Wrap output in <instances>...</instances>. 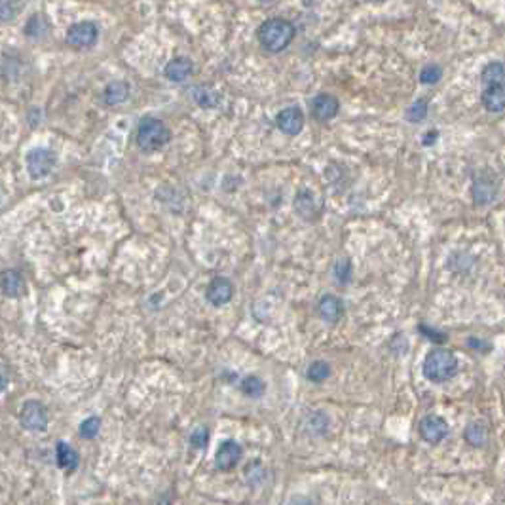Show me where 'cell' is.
Returning a JSON list of instances; mask_svg holds the SVG:
<instances>
[{
    "label": "cell",
    "instance_id": "7",
    "mask_svg": "<svg viewBox=\"0 0 505 505\" xmlns=\"http://www.w3.org/2000/svg\"><path fill=\"white\" fill-rule=\"evenodd\" d=\"M99 38L97 25L91 21H80L69 27L67 31V44L74 48H91Z\"/></svg>",
    "mask_w": 505,
    "mask_h": 505
},
{
    "label": "cell",
    "instance_id": "12",
    "mask_svg": "<svg viewBox=\"0 0 505 505\" xmlns=\"http://www.w3.org/2000/svg\"><path fill=\"white\" fill-rule=\"evenodd\" d=\"M276 126L281 133H285L289 137H294L304 128V113L298 106H287L277 115Z\"/></svg>",
    "mask_w": 505,
    "mask_h": 505
},
{
    "label": "cell",
    "instance_id": "18",
    "mask_svg": "<svg viewBox=\"0 0 505 505\" xmlns=\"http://www.w3.org/2000/svg\"><path fill=\"white\" fill-rule=\"evenodd\" d=\"M103 97H105V103L108 106L120 105V103H124L126 99L130 97V86L122 80L110 82V84L105 88Z\"/></svg>",
    "mask_w": 505,
    "mask_h": 505
},
{
    "label": "cell",
    "instance_id": "25",
    "mask_svg": "<svg viewBox=\"0 0 505 505\" xmlns=\"http://www.w3.org/2000/svg\"><path fill=\"white\" fill-rule=\"evenodd\" d=\"M441 76H443V69L439 65H435V63H430V65H425L422 71H420V82L422 84H437L441 80Z\"/></svg>",
    "mask_w": 505,
    "mask_h": 505
},
{
    "label": "cell",
    "instance_id": "2",
    "mask_svg": "<svg viewBox=\"0 0 505 505\" xmlns=\"http://www.w3.org/2000/svg\"><path fill=\"white\" fill-rule=\"evenodd\" d=\"M296 29L294 25L285 19V17H272L266 19L264 23L259 27L257 36L259 42L262 44V48L268 49L272 54H279L293 42Z\"/></svg>",
    "mask_w": 505,
    "mask_h": 505
},
{
    "label": "cell",
    "instance_id": "26",
    "mask_svg": "<svg viewBox=\"0 0 505 505\" xmlns=\"http://www.w3.org/2000/svg\"><path fill=\"white\" fill-rule=\"evenodd\" d=\"M188 441H190L192 447L198 448V450H202V448L207 447V443H209V430H207L205 425H198L194 432L190 433Z\"/></svg>",
    "mask_w": 505,
    "mask_h": 505
},
{
    "label": "cell",
    "instance_id": "9",
    "mask_svg": "<svg viewBox=\"0 0 505 505\" xmlns=\"http://www.w3.org/2000/svg\"><path fill=\"white\" fill-rule=\"evenodd\" d=\"M244 456V450L239 447V443L234 439L222 441L215 452V465L220 471H230L237 465V462Z\"/></svg>",
    "mask_w": 505,
    "mask_h": 505
},
{
    "label": "cell",
    "instance_id": "29",
    "mask_svg": "<svg viewBox=\"0 0 505 505\" xmlns=\"http://www.w3.org/2000/svg\"><path fill=\"white\" fill-rule=\"evenodd\" d=\"M437 135H439L437 131H433V133H432V131H430V133H425V135H424V145H425V147L433 145V143H435V139H437Z\"/></svg>",
    "mask_w": 505,
    "mask_h": 505
},
{
    "label": "cell",
    "instance_id": "17",
    "mask_svg": "<svg viewBox=\"0 0 505 505\" xmlns=\"http://www.w3.org/2000/svg\"><path fill=\"white\" fill-rule=\"evenodd\" d=\"M56 462L61 469L65 471H74L78 467V452L74 450L69 443L59 441L56 445Z\"/></svg>",
    "mask_w": 505,
    "mask_h": 505
},
{
    "label": "cell",
    "instance_id": "13",
    "mask_svg": "<svg viewBox=\"0 0 505 505\" xmlns=\"http://www.w3.org/2000/svg\"><path fill=\"white\" fill-rule=\"evenodd\" d=\"M312 116L318 120V122H329L333 120L334 116L338 115L340 110V103L338 99L331 95V93H319L312 99Z\"/></svg>",
    "mask_w": 505,
    "mask_h": 505
},
{
    "label": "cell",
    "instance_id": "4",
    "mask_svg": "<svg viewBox=\"0 0 505 505\" xmlns=\"http://www.w3.org/2000/svg\"><path fill=\"white\" fill-rule=\"evenodd\" d=\"M135 141H137V147L143 152H154L172 141V131L160 118L147 116L139 122Z\"/></svg>",
    "mask_w": 505,
    "mask_h": 505
},
{
    "label": "cell",
    "instance_id": "31",
    "mask_svg": "<svg viewBox=\"0 0 505 505\" xmlns=\"http://www.w3.org/2000/svg\"><path fill=\"white\" fill-rule=\"evenodd\" d=\"M375 2H384V0H375Z\"/></svg>",
    "mask_w": 505,
    "mask_h": 505
},
{
    "label": "cell",
    "instance_id": "30",
    "mask_svg": "<svg viewBox=\"0 0 505 505\" xmlns=\"http://www.w3.org/2000/svg\"><path fill=\"white\" fill-rule=\"evenodd\" d=\"M316 2H318V0H304V4H306V6H312V4H316Z\"/></svg>",
    "mask_w": 505,
    "mask_h": 505
},
{
    "label": "cell",
    "instance_id": "1",
    "mask_svg": "<svg viewBox=\"0 0 505 505\" xmlns=\"http://www.w3.org/2000/svg\"><path fill=\"white\" fill-rule=\"evenodd\" d=\"M482 106L494 113L502 115L505 108V71L502 61H492L482 69L481 73Z\"/></svg>",
    "mask_w": 505,
    "mask_h": 505
},
{
    "label": "cell",
    "instance_id": "8",
    "mask_svg": "<svg viewBox=\"0 0 505 505\" xmlns=\"http://www.w3.org/2000/svg\"><path fill=\"white\" fill-rule=\"evenodd\" d=\"M418 432H420V437H422L427 445H439L441 441L448 435V424L443 416L427 414L420 420Z\"/></svg>",
    "mask_w": 505,
    "mask_h": 505
},
{
    "label": "cell",
    "instance_id": "21",
    "mask_svg": "<svg viewBox=\"0 0 505 505\" xmlns=\"http://www.w3.org/2000/svg\"><path fill=\"white\" fill-rule=\"evenodd\" d=\"M306 376H308V380H310V382H316V384L325 382L327 378L331 376V365L325 363V361H314L310 367H308V373H306Z\"/></svg>",
    "mask_w": 505,
    "mask_h": 505
},
{
    "label": "cell",
    "instance_id": "24",
    "mask_svg": "<svg viewBox=\"0 0 505 505\" xmlns=\"http://www.w3.org/2000/svg\"><path fill=\"white\" fill-rule=\"evenodd\" d=\"M351 272H353V266H351L350 259H340V261L334 264V277L342 285L351 279Z\"/></svg>",
    "mask_w": 505,
    "mask_h": 505
},
{
    "label": "cell",
    "instance_id": "10",
    "mask_svg": "<svg viewBox=\"0 0 505 505\" xmlns=\"http://www.w3.org/2000/svg\"><path fill=\"white\" fill-rule=\"evenodd\" d=\"M473 202L477 205H489L497 194L496 179L492 173H479L473 180Z\"/></svg>",
    "mask_w": 505,
    "mask_h": 505
},
{
    "label": "cell",
    "instance_id": "6",
    "mask_svg": "<svg viewBox=\"0 0 505 505\" xmlns=\"http://www.w3.org/2000/svg\"><path fill=\"white\" fill-rule=\"evenodd\" d=\"M19 422L29 432H46L48 427V410L40 401H27L19 410Z\"/></svg>",
    "mask_w": 505,
    "mask_h": 505
},
{
    "label": "cell",
    "instance_id": "27",
    "mask_svg": "<svg viewBox=\"0 0 505 505\" xmlns=\"http://www.w3.org/2000/svg\"><path fill=\"white\" fill-rule=\"evenodd\" d=\"M420 333L425 334L427 338H432L433 342H445L447 340V336L443 333H439V331H435V329H430L427 325H420Z\"/></svg>",
    "mask_w": 505,
    "mask_h": 505
},
{
    "label": "cell",
    "instance_id": "19",
    "mask_svg": "<svg viewBox=\"0 0 505 505\" xmlns=\"http://www.w3.org/2000/svg\"><path fill=\"white\" fill-rule=\"evenodd\" d=\"M464 437L471 447L481 448L489 443V427L482 424V422H471V424L465 427Z\"/></svg>",
    "mask_w": 505,
    "mask_h": 505
},
{
    "label": "cell",
    "instance_id": "11",
    "mask_svg": "<svg viewBox=\"0 0 505 505\" xmlns=\"http://www.w3.org/2000/svg\"><path fill=\"white\" fill-rule=\"evenodd\" d=\"M232 296H234V285L226 277H213L211 283L205 289V298L215 308L228 304Z\"/></svg>",
    "mask_w": 505,
    "mask_h": 505
},
{
    "label": "cell",
    "instance_id": "16",
    "mask_svg": "<svg viewBox=\"0 0 505 505\" xmlns=\"http://www.w3.org/2000/svg\"><path fill=\"white\" fill-rule=\"evenodd\" d=\"M23 277L19 272L16 270H4L0 274V291L10 296V298H16V296H21L23 293Z\"/></svg>",
    "mask_w": 505,
    "mask_h": 505
},
{
    "label": "cell",
    "instance_id": "28",
    "mask_svg": "<svg viewBox=\"0 0 505 505\" xmlns=\"http://www.w3.org/2000/svg\"><path fill=\"white\" fill-rule=\"evenodd\" d=\"M8 382H10V376H8V371L4 365H0V393L8 388Z\"/></svg>",
    "mask_w": 505,
    "mask_h": 505
},
{
    "label": "cell",
    "instance_id": "5",
    "mask_svg": "<svg viewBox=\"0 0 505 505\" xmlns=\"http://www.w3.org/2000/svg\"><path fill=\"white\" fill-rule=\"evenodd\" d=\"M56 165V154L48 148H33L27 154V173L34 180L48 177Z\"/></svg>",
    "mask_w": 505,
    "mask_h": 505
},
{
    "label": "cell",
    "instance_id": "3",
    "mask_svg": "<svg viewBox=\"0 0 505 505\" xmlns=\"http://www.w3.org/2000/svg\"><path fill=\"white\" fill-rule=\"evenodd\" d=\"M422 373L430 382H448L458 375V357L447 348H435L425 355Z\"/></svg>",
    "mask_w": 505,
    "mask_h": 505
},
{
    "label": "cell",
    "instance_id": "20",
    "mask_svg": "<svg viewBox=\"0 0 505 505\" xmlns=\"http://www.w3.org/2000/svg\"><path fill=\"white\" fill-rule=\"evenodd\" d=\"M239 388H242V391H244L247 397L259 399L262 393L266 391V384L262 382L259 376L251 375V376H245L244 380H242V386H239Z\"/></svg>",
    "mask_w": 505,
    "mask_h": 505
},
{
    "label": "cell",
    "instance_id": "22",
    "mask_svg": "<svg viewBox=\"0 0 505 505\" xmlns=\"http://www.w3.org/2000/svg\"><path fill=\"white\" fill-rule=\"evenodd\" d=\"M99 430H101V418H97V416H90V418H86V420L82 422L80 427H78V433H80L82 439L91 441L97 437Z\"/></svg>",
    "mask_w": 505,
    "mask_h": 505
},
{
    "label": "cell",
    "instance_id": "23",
    "mask_svg": "<svg viewBox=\"0 0 505 505\" xmlns=\"http://www.w3.org/2000/svg\"><path fill=\"white\" fill-rule=\"evenodd\" d=\"M427 116V101L425 99H418L412 105L407 108V120L412 124H418Z\"/></svg>",
    "mask_w": 505,
    "mask_h": 505
},
{
    "label": "cell",
    "instance_id": "14",
    "mask_svg": "<svg viewBox=\"0 0 505 505\" xmlns=\"http://www.w3.org/2000/svg\"><path fill=\"white\" fill-rule=\"evenodd\" d=\"M342 314H344V304L338 296H334V294H325V296H321V301H319L318 304V316L323 319L325 323L334 325L338 319L342 318Z\"/></svg>",
    "mask_w": 505,
    "mask_h": 505
},
{
    "label": "cell",
    "instance_id": "15",
    "mask_svg": "<svg viewBox=\"0 0 505 505\" xmlns=\"http://www.w3.org/2000/svg\"><path fill=\"white\" fill-rule=\"evenodd\" d=\"M194 73V65H192V61L187 58H175L172 59L165 69H163V74H165V78L172 82H185L190 76V74Z\"/></svg>",
    "mask_w": 505,
    "mask_h": 505
}]
</instances>
